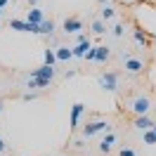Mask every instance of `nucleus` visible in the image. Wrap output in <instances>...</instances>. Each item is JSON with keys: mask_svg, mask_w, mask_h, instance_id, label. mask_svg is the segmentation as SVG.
Segmentation results:
<instances>
[{"mask_svg": "<svg viewBox=\"0 0 156 156\" xmlns=\"http://www.w3.org/2000/svg\"><path fill=\"white\" fill-rule=\"evenodd\" d=\"M5 149H7V144H5V142H2V140H0V154H2V151H5Z\"/></svg>", "mask_w": 156, "mask_h": 156, "instance_id": "obj_25", "label": "nucleus"}, {"mask_svg": "<svg viewBox=\"0 0 156 156\" xmlns=\"http://www.w3.org/2000/svg\"><path fill=\"white\" fill-rule=\"evenodd\" d=\"M123 2H142V0H123Z\"/></svg>", "mask_w": 156, "mask_h": 156, "instance_id": "obj_28", "label": "nucleus"}, {"mask_svg": "<svg viewBox=\"0 0 156 156\" xmlns=\"http://www.w3.org/2000/svg\"><path fill=\"white\" fill-rule=\"evenodd\" d=\"M2 107H5V102H2V99H0V111H2Z\"/></svg>", "mask_w": 156, "mask_h": 156, "instance_id": "obj_30", "label": "nucleus"}, {"mask_svg": "<svg viewBox=\"0 0 156 156\" xmlns=\"http://www.w3.org/2000/svg\"><path fill=\"white\" fill-rule=\"evenodd\" d=\"M83 111H85V104L83 102H76L73 107H71V130H76L78 128V123H80V116H83Z\"/></svg>", "mask_w": 156, "mask_h": 156, "instance_id": "obj_7", "label": "nucleus"}, {"mask_svg": "<svg viewBox=\"0 0 156 156\" xmlns=\"http://www.w3.org/2000/svg\"><path fill=\"white\" fill-rule=\"evenodd\" d=\"M97 133H111V123L104 121V118H95V121L85 123V128H83V137H92V135H97Z\"/></svg>", "mask_w": 156, "mask_h": 156, "instance_id": "obj_1", "label": "nucleus"}, {"mask_svg": "<svg viewBox=\"0 0 156 156\" xmlns=\"http://www.w3.org/2000/svg\"><path fill=\"white\" fill-rule=\"evenodd\" d=\"M43 59H45V66H52L55 69V64H57V57H55V50H45V55H43Z\"/></svg>", "mask_w": 156, "mask_h": 156, "instance_id": "obj_18", "label": "nucleus"}, {"mask_svg": "<svg viewBox=\"0 0 156 156\" xmlns=\"http://www.w3.org/2000/svg\"><path fill=\"white\" fill-rule=\"evenodd\" d=\"M97 83H99V88H102V90L114 92V90L118 88V73H116V71H104V73H99Z\"/></svg>", "mask_w": 156, "mask_h": 156, "instance_id": "obj_3", "label": "nucleus"}, {"mask_svg": "<svg viewBox=\"0 0 156 156\" xmlns=\"http://www.w3.org/2000/svg\"><path fill=\"white\" fill-rule=\"evenodd\" d=\"M114 144H116V135H114V133H104L102 142H99V151H102V154H109V151L114 149Z\"/></svg>", "mask_w": 156, "mask_h": 156, "instance_id": "obj_10", "label": "nucleus"}, {"mask_svg": "<svg viewBox=\"0 0 156 156\" xmlns=\"http://www.w3.org/2000/svg\"><path fill=\"white\" fill-rule=\"evenodd\" d=\"M151 133H154V135H156V123H154V126H151Z\"/></svg>", "mask_w": 156, "mask_h": 156, "instance_id": "obj_29", "label": "nucleus"}, {"mask_svg": "<svg viewBox=\"0 0 156 156\" xmlns=\"http://www.w3.org/2000/svg\"><path fill=\"white\" fill-rule=\"evenodd\" d=\"M24 21H29V24H33V26H40V24L45 21V14H43L40 7H31V10L26 12V19Z\"/></svg>", "mask_w": 156, "mask_h": 156, "instance_id": "obj_8", "label": "nucleus"}, {"mask_svg": "<svg viewBox=\"0 0 156 156\" xmlns=\"http://www.w3.org/2000/svg\"><path fill=\"white\" fill-rule=\"evenodd\" d=\"M92 31H95L97 36H102V33H107V24H104L102 19H95L92 21Z\"/></svg>", "mask_w": 156, "mask_h": 156, "instance_id": "obj_19", "label": "nucleus"}, {"mask_svg": "<svg viewBox=\"0 0 156 156\" xmlns=\"http://www.w3.org/2000/svg\"><path fill=\"white\" fill-rule=\"evenodd\" d=\"M99 14H102L99 19H102L104 24H107V21H111L114 17H116V10H114L111 5H102V12H99Z\"/></svg>", "mask_w": 156, "mask_h": 156, "instance_id": "obj_16", "label": "nucleus"}, {"mask_svg": "<svg viewBox=\"0 0 156 156\" xmlns=\"http://www.w3.org/2000/svg\"><path fill=\"white\" fill-rule=\"evenodd\" d=\"M123 33H126V29H123V24H116V26H114V36H116V38H121Z\"/></svg>", "mask_w": 156, "mask_h": 156, "instance_id": "obj_22", "label": "nucleus"}, {"mask_svg": "<svg viewBox=\"0 0 156 156\" xmlns=\"http://www.w3.org/2000/svg\"><path fill=\"white\" fill-rule=\"evenodd\" d=\"M38 33H43V36H52V33H55V21H52V19H45L38 26Z\"/></svg>", "mask_w": 156, "mask_h": 156, "instance_id": "obj_17", "label": "nucleus"}, {"mask_svg": "<svg viewBox=\"0 0 156 156\" xmlns=\"http://www.w3.org/2000/svg\"><path fill=\"white\" fill-rule=\"evenodd\" d=\"M133 38H135V43L142 45V48H149V45H151V36H149V31H147L142 24H135V26H133Z\"/></svg>", "mask_w": 156, "mask_h": 156, "instance_id": "obj_5", "label": "nucleus"}, {"mask_svg": "<svg viewBox=\"0 0 156 156\" xmlns=\"http://www.w3.org/2000/svg\"><path fill=\"white\" fill-rule=\"evenodd\" d=\"M154 109H156V107H154Z\"/></svg>", "mask_w": 156, "mask_h": 156, "instance_id": "obj_32", "label": "nucleus"}, {"mask_svg": "<svg viewBox=\"0 0 156 156\" xmlns=\"http://www.w3.org/2000/svg\"><path fill=\"white\" fill-rule=\"evenodd\" d=\"M118 156H137V151L133 149V147H123V149L118 151Z\"/></svg>", "mask_w": 156, "mask_h": 156, "instance_id": "obj_21", "label": "nucleus"}, {"mask_svg": "<svg viewBox=\"0 0 156 156\" xmlns=\"http://www.w3.org/2000/svg\"><path fill=\"white\" fill-rule=\"evenodd\" d=\"M92 52H95V62H99V64H104L109 59V55H111V50L107 45H97V48H92Z\"/></svg>", "mask_w": 156, "mask_h": 156, "instance_id": "obj_12", "label": "nucleus"}, {"mask_svg": "<svg viewBox=\"0 0 156 156\" xmlns=\"http://www.w3.org/2000/svg\"><path fill=\"white\" fill-rule=\"evenodd\" d=\"M21 99H24V102H33L36 95H33V92H26V95H21Z\"/></svg>", "mask_w": 156, "mask_h": 156, "instance_id": "obj_23", "label": "nucleus"}, {"mask_svg": "<svg viewBox=\"0 0 156 156\" xmlns=\"http://www.w3.org/2000/svg\"><path fill=\"white\" fill-rule=\"evenodd\" d=\"M7 2H10V0H0V10H2V7L7 5Z\"/></svg>", "mask_w": 156, "mask_h": 156, "instance_id": "obj_26", "label": "nucleus"}, {"mask_svg": "<svg viewBox=\"0 0 156 156\" xmlns=\"http://www.w3.org/2000/svg\"><path fill=\"white\" fill-rule=\"evenodd\" d=\"M0 17H2V10H0Z\"/></svg>", "mask_w": 156, "mask_h": 156, "instance_id": "obj_31", "label": "nucleus"}, {"mask_svg": "<svg viewBox=\"0 0 156 156\" xmlns=\"http://www.w3.org/2000/svg\"><path fill=\"white\" fill-rule=\"evenodd\" d=\"M90 48H92V43H90V40H83V43H76V48H71V52H73L76 59H83Z\"/></svg>", "mask_w": 156, "mask_h": 156, "instance_id": "obj_11", "label": "nucleus"}, {"mask_svg": "<svg viewBox=\"0 0 156 156\" xmlns=\"http://www.w3.org/2000/svg\"><path fill=\"white\" fill-rule=\"evenodd\" d=\"M50 83L52 80H45V78H29L26 88L29 90H43V88H50Z\"/></svg>", "mask_w": 156, "mask_h": 156, "instance_id": "obj_14", "label": "nucleus"}, {"mask_svg": "<svg viewBox=\"0 0 156 156\" xmlns=\"http://www.w3.org/2000/svg\"><path fill=\"white\" fill-rule=\"evenodd\" d=\"M144 144H156V135L151 130H144Z\"/></svg>", "mask_w": 156, "mask_h": 156, "instance_id": "obj_20", "label": "nucleus"}, {"mask_svg": "<svg viewBox=\"0 0 156 156\" xmlns=\"http://www.w3.org/2000/svg\"><path fill=\"white\" fill-rule=\"evenodd\" d=\"M55 57H57V62H69V59H73V52H71V48H66V45H59V48L55 50Z\"/></svg>", "mask_w": 156, "mask_h": 156, "instance_id": "obj_13", "label": "nucleus"}, {"mask_svg": "<svg viewBox=\"0 0 156 156\" xmlns=\"http://www.w3.org/2000/svg\"><path fill=\"white\" fill-rule=\"evenodd\" d=\"M38 2L40 0H29V7H38Z\"/></svg>", "mask_w": 156, "mask_h": 156, "instance_id": "obj_24", "label": "nucleus"}, {"mask_svg": "<svg viewBox=\"0 0 156 156\" xmlns=\"http://www.w3.org/2000/svg\"><path fill=\"white\" fill-rule=\"evenodd\" d=\"M151 126H154V121H151L149 116H135V128L137 130L144 133V130H151Z\"/></svg>", "mask_w": 156, "mask_h": 156, "instance_id": "obj_15", "label": "nucleus"}, {"mask_svg": "<svg viewBox=\"0 0 156 156\" xmlns=\"http://www.w3.org/2000/svg\"><path fill=\"white\" fill-rule=\"evenodd\" d=\"M55 73H57V69L45 66V64H43L40 69H33V71H31V78H45V80H52Z\"/></svg>", "mask_w": 156, "mask_h": 156, "instance_id": "obj_9", "label": "nucleus"}, {"mask_svg": "<svg viewBox=\"0 0 156 156\" xmlns=\"http://www.w3.org/2000/svg\"><path fill=\"white\" fill-rule=\"evenodd\" d=\"M130 111H133L135 116H149V111H151V99L144 97V95L135 97L133 104H130Z\"/></svg>", "mask_w": 156, "mask_h": 156, "instance_id": "obj_2", "label": "nucleus"}, {"mask_svg": "<svg viewBox=\"0 0 156 156\" xmlns=\"http://www.w3.org/2000/svg\"><path fill=\"white\" fill-rule=\"evenodd\" d=\"M123 57V64H126V71L128 73H133V76H137V73H142L147 69V64H144V59H140V57H130V55H121Z\"/></svg>", "mask_w": 156, "mask_h": 156, "instance_id": "obj_4", "label": "nucleus"}, {"mask_svg": "<svg viewBox=\"0 0 156 156\" xmlns=\"http://www.w3.org/2000/svg\"><path fill=\"white\" fill-rule=\"evenodd\" d=\"M99 5H109V0H97Z\"/></svg>", "mask_w": 156, "mask_h": 156, "instance_id": "obj_27", "label": "nucleus"}, {"mask_svg": "<svg viewBox=\"0 0 156 156\" xmlns=\"http://www.w3.org/2000/svg\"><path fill=\"white\" fill-rule=\"evenodd\" d=\"M62 29H64V33H78V31H83V21L76 19V17H66L64 19V24H62Z\"/></svg>", "mask_w": 156, "mask_h": 156, "instance_id": "obj_6", "label": "nucleus"}]
</instances>
